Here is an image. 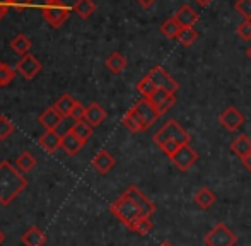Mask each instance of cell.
I'll use <instances>...</instances> for the list:
<instances>
[{
  "mask_svg": "<svg viewBox=\"0 0 251 246\" xmlns=\"http://www.w3.org/2000/svg\"><path fill=\"white\" fill-rule=\"evenodd\" d=\"M3 65V62H0V67H2ZM0 89H2V86H0Z\"/></svg>",
  "mask_w": 251,
  "mask_h": 246,
  "instance_id": "46",
  "label": "cell"
},
{
  "mask_svg": "<svg viewBox=\"0 0 251 246\" xmlns=\"http://www.w3.org/2000/svg\"><path fill=\"white\" fill-rule=\"evenodd\" d=\"M70 130H72L80 140H84V142H87V140L93 137V126H91L86 120L75 122L72 126H70Z\"/></svg>",
  "mask_w": 251,
  "mask_h": 246,
  "instance_id": "28",
  "label": "cell"
},
{
  "mask_svg": "<svg viewBox=\"0 0 251 246\" xmlns=\"http://www.w3.org/2000/svg\"><path fill=\"white\" fill-rule=\"evenodd\" d=\"M243 164H245V168L251 173V154H250V156H246L245 159H243Z\"/></svg>",
  "mask_w": 251,
  "mask_h": 246,
  "instance_id": "40",
  "label": "cell"
},
{
  "mask_svg": "<svg viewBox=\"0 0 251 246\" xmlns=\"http://www.w3.org/2000/svg\"><path fill=\"white\" fill-rule=\"evenodd\" d=\"M21 241H23L24 246H43L47 243V234L40 227L33 226L21 236Z\"/></svg>",
  "mask_w": 251,
  "mask_h": 246,
  "instance_id": "19",
  "label": "cell"
},
{
  "mask_svg": "<svg viewBox=\"0 0 251 246\" xmlns=\"http://www.w3.org/2000/svg\"><path fill=\"white\" fill-rule=\"evenodd\" d=\"M40 146L43 147L47 152H55L56 149L62 147V135L56 133V130H47L43 135L40 137Z\"/></svg>",
  "mask_w": 251,
  "mask_h": 246,
  "instance_id": "18",
  "label": "cell"
},
{
  "mask_svg": "<svg viewBox=\"0 0 251 246\" xmlns=\"http://www.w3.org/2000/svg\"><path fill=\"white\" fill-rule=\"evenodd\" d=\"M197 40H199V33H197L195 27H183V29L179 31L178 38H176V41H178L181 47H192Z\"/></svg>",
  "mask_w": 251,
  "mask_h": 246,
  "instance_id": "29",
  "label": "cell"
},
{
  "mask_svg": "<svg viewBox=\"0 0 251 246\" xmlns=\"http://www.w3.org/2000/svg\"><path fill=\"white\" fill-rule=\"evenodd\" d=\"M181 29H183V27L176 23L175 17H169V19L164 21V23H162V26H161V33L164 34L166 38H169V40H176Z\"/></svg>",
  "mask_w": 251,
  "mask_h": 246,
  "instance_id": "30",
  "label": "cell"
},
{
  "mask_svg": "<svg viewBox=\"0 0 251 246\" xmlns=\"http://www.w3.org/2000/svg\"><path fill=\"white\" fill-rule=\"evenodd\" d=\"M246 55H248V58H250V60H251V48H250L248 51H246Z\"/></svg>",
  "mask_w": 251,
  "mask_h": 246,
  "instance_id": "44",
  "label": "cell"
},
{
  "mask_svg": "<svg viewBox=\"0 0 251 246\" xmlns=\"http://www.w3.org/2000/svg\"><path fill=\"white\" fill-rule=\"evenodd\" d=\"M3 241H5V233H3V231L0 229V246L3 245Z\"/></svg>",
  "mask_w": 251,
  "mask_h": 246,
  "instance_id": "42",
  "label": "cell"
},
{
  "mask_svg": "<svg viewBox=\"0 0 251 246\" xmlns=\"http://www.w3.org/2000/svg\"><path fill=\"white\" fill-rule=\"evenodd\" d=\"M122 123L123 126H125L126 130H130L132 133H139V132H146V125H144L142 118H140V115L135 111V108H132V110H128L125 115H123L122 118Z\"/></svg>",
  "mask_w": 251,
  "mask_h": 246,
  "instance_id": "16",
  "label": "cell"
},
{
  "mask_svg": "<svg viewBox=\"0 0 251 246\" xmlns=\"http://www.w3.org/2000/svg\"><path fill=\"white\" fill-rule=\"evenodd\" d=\"M84 144L86 142L80 140L72 130H67V132L62 135V149L65 150L69 156H77V154L82 150Z\"/></svg>",
  "mask_w": 251,
  "mask_h": 246,
  "instance_id": "13",
  "label": "cell"
},
{
  "mask_svg": "<svg viewBox=\"0 0 251 246\" xmlns=\"http://www.w3.org/2000/svg\"><path fill=\"white\" fill-rule=\"evenodd\" d=\"M159 246H175V245H173V243H169V241H162V243L159 245Z\"/></svg>",
  "mask_w": 251,
  "mask_h": 246,
  "instance_id": "43",
  "label": "cell"
},
{
  "mask_svg": "<svg viewBox=\"0 0 251 246\" xmlns=\"http://www.w3.org/2000/svg\"><path fill=\"white\" fill-rule=\"evenodd\" d=\"M236 31H238V36L241 38V40L250 41L251 40V21H243Z\"/></svg>",
  "mask_w": 251,
  "mask_h": 246,
  "instance_id": "36",
  "label": "cell"
},
{
  "mask_svg": "<svg viewBox=\"0 0 251 246\" xmlns=\"http://www.w3.org/2000/svg\"><path fill=\"white\" fill-rule=\"evenodd\" d=\"M154 142L157 144L159 147L166 142H176L178 146H186V144L192 142V135H190L176 120H168L157 132H155Z\"/></svg>",
  "mask_w": 251,
  "mask_h": 246,
  "instance_id": "3",
  "label": "cell"
},
{
  "mask_svg": "<svg viewBox=\"0 0 251 246\" xmlns=\"http://www.w3.org/2000/svg\"><path fill=\"white\" fill-rule=\"evenodd\" d=\"M231 150L243 161L246 156L251 154V139L248 135H245V133H241V135L236 137L231 142Z\"/></svg>",
  "mask_w": 251,
  "mask_h": 246,
  "instance_id": "21",
  "label": "cell"
},
{
  "mask_svg": "<svg viewBox=\"0 0 251 246\" xmlns=\"http://www.w3.org/2000/svg\"><path fill=\"white\" fill-rule=\"evenodd\" d=\"M14 77H16V70L10 69L7 63H3V65L0 67V86L2 87L9 86V84L14 80Z\"/></svg>",
  "mask_w": 251,
  "mask_h": 246,
  "instance_id": "34",
  "label": "cell"
},
{
  "mask_svg": "<svg viewBox=\"0 0 251 246\" xmlns=\"http://www.w3.org/2000/svg\"><path fill=\"white\" fill-rule=\"evenodd\" d=\"M169 159H171V163L175 164L181 173H186V171L192 170L193 164L199 161V152H197L190 144H186V146L178 147V150H176Z\"/></svg>",
  "mask_w": 251,
  "mask_h": 246,
  "instance_id": "6",
  "label": "cell"
},
{
  "mask_svg": "<svg viewBox=\"0 0 251 246\" xmlns=\"http://www.w3.org/2000/svg\"><path fill=\"white\" fill-rule=\"evenodd\" d=\"M135 111L140 115V118H142V122H144V125H146V128L149 130L152 125H154L155 122H157V118H159V113L155 111V108L152 106V103L147 98H142V99H139L135 103Z\"/></svg>",
  "mask_w": 251,
  "mask_h": 246,
  "instance_id": "11",
  "label": "cell"
},
{
  "mask_svg": "<svg viewBox=\"0 0 251 246\" xmlns=\"http://www.w3.org/2000/svg\"><path fill=\"white\" fill-rule=\"evenodd\" d=\"M245 122H246L245 115H243L236 106L226 108V110L221 113V117H219V123H221L227 132H236V130H239L243 125H245Z\"/></svg>",
  "mask_w": 251,
  "mask_h": 246,
  "instance_id": "9",
  "label": "cell"
},
{
  "mask_svg": "<svg viewBox=\"0 0 251 246\" xmlns=\"http://www.w3.org/2000/svg\"><path fill=\"white\" fill-rule=\"evenodd\" d=\"M130 231H133V233L140 234V236H147V234H149L151 231H152V221H151V217H139V219H137L135 222L132 224Z\"/></svg>",
  "mask_w": 251,
  "mask_h": 246,
  "instance_id": "31",
  "label": "cell"
},
{
  "mask_svg": "<svg viewBox=\"0 0 251 246\" xmlns=\"http://www.w3.org/2000/svg\"><path fill=\"white\" fill-rule=\"evenodd\" d=\"M234 7L238 14L245 17V21H251V0H238Z\"/></svg>",
  "mask_w": 251,
  "mask_h": 246,
  "instance_id": "35",
  "label": "cell"
},
{
  "mask_svg": "<svg viewBox=\"0 0 251 246\" xmlns=\"http://www.w3.org/2000/svg\"><path fill=\"white\" fill-rule=\"evenodd\" d=\"M7 10H9V5H7L5 2H2V0H0V21H2L3 17H5Z\"/></svg>",
  "mask_w": 251,
  "mask_h": 246,
  "instance_id": "38",
  "label": "cell"
},
{
  "mask_svg": "<svg viewBox=\"0 0 251 246\" xmlns=\"http://www.w3.org/2000/svg\"><path fill=\"white\" fill-rule=\"evenodd\" d=\"M106 67L109 69V72L118 75V74H122L126 69V58L120 51H115V53H111L106 58Z\"/></svg>",
  "mask_w": 251,
  "mask_h": 246,
  "instance_id": "25",
  "label": "cell"
},
{
  "mask_svg": "<svg viewBox=\"0 0 251 246\" xmlns=\"http://www.w3.org/2000/svg\"><path fill=\"white\" fill-rule=\"evenodd\" d=\"M14 130H16V126H14V123L10 122L7 117H3V115H0V140L9 139V137L14 133Z\"/></svg>",
  "mask_w": 251,
  "mask_h": 246,
  "instance_id": "33",
  "label": "cell"
},
{
  "mask_svg": "<svg viewBox=\"0 0 251 246\" xmlns=\"http://www.w3.org/2000/svg\"><path fill=\"white\" fill-rule=\"evenodd\" d=\"M195 2H197V3H199V5H200V7H207V5H208V3H210V2H212V0H195Z\"/></svg>",
  "mask_w": 251,
  "mask_h": 246,
  "instance_id": "41",
  "label": "cell"
},
{
  "mask_svg": "<svg viewBox=\"0 0 251 246\" xmlns=\"http://www.w3.org/2000/svg\"><path fill=\"white\" fill-rule=\"evenodd\" d=\"M84 117H86V106H82V104L77 101L72 113H70V118H74L75 122H80V120H84Z\"/></svg>",
  "mask_w": 251,
  "mask_h": 246,
  "instance_id": "37",
  "label": "cell"
},
{
  "mask_svg": "<svg viewBox=\"0 0 251 246\" xmlns=\"http://www.w3.org/2000/svg\"><path fill=\"white\" fill-rule=\"evenodd\" d=\"M147 99L152 103V106L155 108V111L161 115H164L166 111H169L173 106L176 104V94L175 93H168V91H162V89H157L151 98Z\"/></svg>",
  "mask_w": 251,
  "mask_h": 246,
  "instance_id": "10",
  "label": "cell"
},
{
  "mask_svg": "<svg viewBox=\"0 0 251 246\" xmlns=\"http://www.w3.org/2000/svg\"><path fill=\"white\" fill-rule=\"evenodd\" d=\"M48 2H55V0H45V3H48Z\"/></svg>",
  "mask_w": 251,
  "mask_h": 246,
  "instance_id": "45",
  "label": "cell"
},
{
  "mask_svg": "<svg viewBox=\"0 0 251 246\" xmlns=\"http://www.w3.org/2000/svg\"><path fill=\"white\" fill-rule=\"evenodd\" d=\"M38 120H40V123L47 130H56V126L62 123L63 117L55 110V108H48V110H45L43 113L40 115V118H38Z\"/></svg>",
  "mask_w": 251,
  "mask_h": 246,
  "instance_id": "22",
  "label": "cell"
},
{
  "mask_svg": "<svg viewBox=\"0 0 251 246\" xmlns=\"http://www.w3.org/2000/svg\"><path fill=\"white\" fill-rule=\"evenodd\" d=\"M70 7H67L62 0H55V2H48L43 7V17L51 27H60L70 16Z\"/></svg>",
  "mask_w": 251,
  "mask_h": 246,
  "instance_id": "5",
  "label": "cell"
},
{
  "mask_svg": "<svg viewBox=\"0 0 251 246\" xmlns=\"http://www.w3.org/2000/svg\"><path fill=\"white\" fill-rule=\"evenodd\" d=\"M137 91H139L144 98H151L152 94L157 91V87L154 86V82L151 80V77L146 75V77H142L139 82H137Z\"/></svg>",
  "mask_w": 251,
  "mask_h": 246,
  "instance_id": "32",
  "label": "cell"
},
{
  "mask_svg": "<svg viewBox=\"0 0 251 246\" xmlns=\"http://www.w3.org/2000/svg\"><path fill=\"white\" fill-rule=\"evenodd\" d=\"M10 48L24 57V55H27L31 50V40L26 34H17V36H14L12 41H10Z\"/></svg>",
  "mask_w": 251,
  "mask_h": 246,
  "instance_id": "27",
  "label": "cell"
},
{
  "mask_svg": "<svg viewBox=\"0 0 251 246\" xmlns=\"http://www.w3.org/2000/svg\"><path fill=\"white\" fill-rule=\"evenodd\" d=\"M115 164H116V159L104 149L100 150V152H98L96 156H94V159H93L94 170H96L100 174H108L109 171L115 168Z\"/></svg>",
  "mask_w": 251,
  "mask_h": 246,
  "instance_id": "14",
  "label": "cell"
},
{
  "mask_svg": "<svg viewBox=\"0 0 251 246\" xmlns=\"http://www.w3.org/2000/svg\"><path fill=\"white\" fill-rule=\"evenodd\" d=\"M137 2H139L142 7H146V9H149L151 5H154V2H155V0H137Z\"/></svg>",
  "mask_w": 251,
  "mask_h": 246,
  "instance_id": "39",
  "label": "cell"
},
{
  "mask_svg": "<svg viewBox=\"0 0 251 246\" xmlns=\"http://www.w3.org/2000/svg\"><path fill=\"white\" fill-rule=\"evenodd\" d=\"M27 186V180L9 161L0 163V205H10V202L21 195Z\"/></svg>",
  "mask_w": 251,
  "mask_h": 246,
  "instance_id": "1",
  "label": "cell"
},
{
  "mask_svg": "<svg viewBox=\"0 0 251 246\" xmlns=\"http://www.w3.org/2000/svg\"><path fill=\"white\" fill-rule=\"evenodd\" d=\"M193 202H195L200 209L208 210L215 202H217V195H215L210 188H207V186H201L199 192L195 193V197H193Z\"/></svg>",
  "mask_w": 251,
  "mask_h": 246,
  "instance_id": "20",
  "label": "cell"
},
{
  "mask_svg": "<svg viewBox=\"0 0 251 246\" xmlns=\"http://www.w3.org/2000/svg\"><path fill=\"white\" fill-rule=\"evenodd\" d=\"M75 103H77V101L74 99L70 94H62V96L56 99V103H55V106H53V108H55V110L58 111L63 118H67V117H70V113H72Z\"/></svg>",
  "mask_w": 251,
  "mask_h": 246,
  "instance_id": "24",
  "label": "cell"
},
{
  "mask_svg": "<svg viewBox=\"0 0 251 246\" xmlns=\"http://www.w3.org/2000/svg\"><path fill=\"white\" fill-rule=\"evenodd\" d=\"M205 246H236L238 236L236 233L224 222H217L203 238Z\"/></svg>",
  "mask_w": 251,
  "mask_h": 246,
  "instance_id": "4",
  "label": "cell"
},
{
  "mask_svg": "<svg viewBox=\"0 0 251 246\" xmlns=\"http://www.w3.org/2000/svg\"><path fill=\"white\" fill-rule=\"evenodd\" d=\"M106 117H108V113H106V110L100 103H91L89 106L86 108V117H84V120L94 128V126H100L101 123L106 120Z\"/></svg>",
  "mask_w": 251,
  "mask_h": 246,
  "instance_id": "17",
  "label": "cell"
},
{
  "mask_svg": "<svg viewBox=\"0 0 251 246\" xmlns=\"http://www.w3.org/2000/svg\"><path fill=\"white\" fill-rule=\"evenodd\" d=\"M123 193H126V195H128L130 198H132L133 202L137 203V207L140 209V212H142L144 217H152V216H154L155 210H157V207L154 205V202L147 198V195L142 192V190L139 188V186L130 185L128 188H126Z\"/></svg>",
  "mask_w": 251,
  "mask_h": 246,
  "instance_id": "8",
  "label": "cell"
},
{
  "mask_svg": "<svg viewBox=\"0 0 251 246\" xmlns=\"http://www.w3.org/2000/svg\"><path fill=\"white\" fill-rule=\"evenodd\" d=\"M109 212H111L116 219H120V222L125 224L128 229L132 227V224L135 222L139 217H144L142 212H140V209L137 207V203L133 202L126 193H123L122 197H118V198L109 205Z\"/></svg>",
  "mask_w": 251,
  "mask_h": 246,
  "instance_id": "2",
  "label": "cell"
},
{
  "mask_svg": "<svg viewBox=\"0 0 251 246\" xmlns=\"http://www.w3.org/2000/svg\"><path fill=\"white\" fill-rule=\"evenodd\" d=\"M147 75L151 77V80L154 82V86L157 87V89L168 91V93H175V94H176V91L179 89V84L176 82V80L173 79V77L169 75V74L166 72L161 65L152 67L151 72L147 74Z\"/></svg>",
  "mask_w": 251,
  "mask_h": 246,
  "instance_id": "7",
  "label": "cell"
},
{
  "mask_svg": "<svg viewBox=\"0 0 251 246\" xmlns=\"http://www.w3.org/2000/svg\"><path fill=\"white\" fill-rule=\"evenodd\" d=\"M36 159H34V156L31 152H27V150H24L23 154H19L16 159V168L21 171V173H29V171L34 170V166H36Z\"/></svg>",
  "mask_w": 251,
  "mask_h": 246,
  "instance_id": "26",
  "label": "cell"
},
{
  "mask_svg": "<svg viewBox=\"0 0 251 246\" xmlns=\"http://www.w3.org/2000/svg\"><path fill=\"white\" fill-rule=\"evenodd\" d=\"M173 17H175L176 23H178L181 27H193L200 19L199 12H197V10H193L190 5H183Z\"/></svg>",
  "mask_w": 251,
  "mask_h": 246,
  "instance_id": "15",
  "label": "cell"
},
{
  "mask_svg": "<svg viewBox=\"0 0 251 246\" xmlns=\"http://www.w3.org/2000/svg\"><path fill=\"white\" fill-rule=\"evenodd\" d=\"M72 10L80 17V19H87L96 12V3L93 0H75L72 5Z\"/></svg>",
  "mask_w": 251,
  "mask_h": 246,
  "instance_id": "23",
  "label": "cell"
},
{
  "mask_svg": "<svg viewBox=\"0 0 251 246\" xmlns=\"http://www.w3.org/2000/svg\"><path fill=\"white\" fill-rule=\"evenodd\" d=\"M41 70V62L36 60L33 55H24L19 62H17V72L24 77V79H34L38 72Z\"/></svg>",
  "mask_w": 251,
  "mask_h": 246,
  "instance_id": "12",
  "label": "cell"
}]
</instances>
